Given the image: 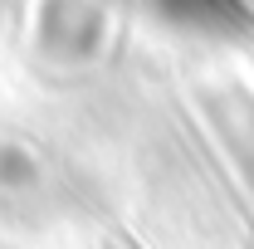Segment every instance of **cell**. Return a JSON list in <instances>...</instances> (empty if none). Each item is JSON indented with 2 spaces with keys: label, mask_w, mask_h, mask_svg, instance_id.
Here are the masks:
<instances>
[{
  "label": "cell",
  "mask_w": 254,
  "mask_h": 249,
  "mask_svg": "<svg viewBox=\"0 0 254 249\" xmlns=\"http://www.w3.org/2000/svg\"><path fill=\"white\" fill-rule=\"evenodd\" d=\"M137 5H147L166 25L195 30V34H235L245 25V5L240 0H137Z\"/></svg>",
  "instance_id": "2"
},
{
  "label": "cell",
  "mask_w": 254,
  "mask_h": 249,
  "mask_svg": "<svg viewBox=\"0 0 254 249\" xmlns=\"http://www.w3.org/2000/svg\"><path fill=\"white\" fill-rule=\"evenodd\" d=\"M34 39L49 63H88L108 39V15L98 0H44Z\"/></svg>",
  "instance_id": "1"
},
{
  "label": "cell",
  "mask_w": 254,
  "mask_h": 249,
  "mask_svg": "<svg viewBox=\"0 0 254 249\" xmlns=\"http://www.w3.org/2000/svg\"><path fill=\"white\" fill-rule=\"evenodd\" d=\"M0 190H5V195L39 190V161H34L25 147H0Z\"/></svg>",
  "instance_id": "3"
}]
</instances>
